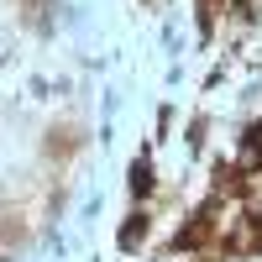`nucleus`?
Listing matches in <instances>:
<instances>
[{
    "instance_id": "f257e3e1",
    "label": "nucleus",
    "mask_w": 262,
    "mask_h": 262,
    "mask_svg": "<svg viewBox=\"0 0 262 262\" xmlns=\"http://www.w3.org/2000/svg\"><path fill=\"white\" fill-rule=\"evenodd\" d=\"M236 163H242L247 173H262V121L247 126V137H242V158H236Z\"/></svg>"
},
{
    "instance_id": "f03ea898",
    "label": "nucleus",
    "mask_w": 262,
    "mask_h": 262,
    "mask_svg": "<svg viewBox=\"0 0 262 262\" xmlns=\"http://www.w3.org/2000/svg\"><path fill=\"white\" fill-rule=\"evenodd\" d=\"M147 236H152V215H142V210H137V215L121 226V247H126V252H142Z\"/></svg>"
},
{
    "instance_id": "7ed1b4c3",
    "label": "nucleus",
    "mask_w": 262,
    "mask_h": 262,
    "mask_svg": "<svg viewBox=\"0 0 262 262\" xmlns=\"http://www.w3.org/2000/svg\"><path fill=\"white\" fill-rule=\"evenodd\" d=\"M27 242V215H16V210H0V247H21Z\"/></svg>"
},
{
    "instance_id": "20e7f679",
    "label": "nucleus",
    "mask_w": 262,
    "mask_h": 262,
    "mask_svg": "<svg viewBox=\"0 0 262 262\" xmlns=\"http://www.w3.org/2000/svg\"><path fill=\"white\" fill-rule=\"evenodd\" d=\"M74 147H79V142H74V126H58V131H53V142H48V158H69Z\"/></svg>"
},
{
    "instance_id": "39448f33",
    "label": "nucleus",
    "mask_w": 262,
    "mask_h": 262,
    "mask_svg": "<svg viewBox=\"0 0 262 262\" xmlns=\"http://www.w3.org/2000/svg\"><path fill=\"white\" fill-rule=\"evenodd\" d=\"M147 189H152V163H147V158H137V168H131V194L142 200Z\"/></svg>"
}]
</instances>
